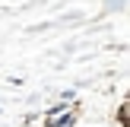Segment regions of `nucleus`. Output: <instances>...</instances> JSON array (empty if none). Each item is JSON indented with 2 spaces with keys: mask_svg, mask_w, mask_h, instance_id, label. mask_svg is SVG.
Here are the masks:
<instances>
[{
  "mask_svg": "<svg viewBox=\"0 0 130 127\" xmlns=\"http://www.w3.org/2000/svg\"><path fill=\"white\" fill-rule=\"evenodd\" d=\"M67 124H73V114H70L67 108H54V111H48L44 127H67Z\"/></svg>",
  "mask_w": 130,
  "mask_h": 127,
  "instance_id": "1",
  "label": "nucleus"
},
{
  "mask_svg": "<svg viewBox=\"0 0 130 127\" xmlns=\"http://www.w3.org/2000/svg\"><path fill=\"white\" fill-rule=\"evenodd\" d=\"M118 121H121V127H127V102L121 105V111H118Z\"/></svg>",
  "mask_w": 130,
  "mask_h": 127,
  "instance_id": "2",
  "label": "nucleus"
}]
</instances>
